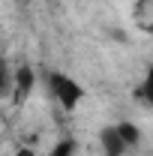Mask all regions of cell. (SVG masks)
<instances>
[{
	"mask_svg": "<svg viewBox=\"0 0 153 156\" xmlns=\"http://www.w3.org/2000/svg\"><path fill=\"white\" fill-rule=\"evenodd\" d=\"M48 84H51V93H54V99H57L63 108H75L78 102L84 99V90H81V84L78 81H72L69 75H63V72H51L48 75Z\"/></svg>",
	"mask_w": 153,
	"mask_h": 156,
	"instance_id": "obj_1",
	"label": "cell"
},
{
	"mask_svg": "<svg viewBox=\"0 0 153 156\" xmlns=\"http://www.w3.org/2000/svg\"><path fill=\"white\" fill-rule=\"evenodd\" d=\"M99 144H102V150H105V156H123L126 153V141H123V135L117 132V126H108V129H102L99 132Z\"/></svg>",
	"mask_w": 153,
	"mask_h": 156,
	"instance_id": "obj_2",
	"label": "cell"
},
{
	"mask_svg": "<svg viewBox=\"0 0 153 156\" xmlns=\"http://www.w3.org/2000/svg\"><path fill=\"white\" fill-rule=\"evenodd\" d=\"M30 90H33V69L30 66H18L15 69V102H21Z\"/></svg>",
	"mask_w": 153,
	"mask_h": 156,
	"instance_id": "obj_3",
	"label": "cell"
},
{
	"mask_svg": "<svg viewBox=\"0 0 153 156\" xmlns=\"http://www.w3.org/2000/svg\"><path fill=\"white\" fill-rule=\"evenodd\" d=\"M135 21L141 27L153 30V0H138V9H135Z\"/></svg>",
	"mask_w": 153,
	"mask_h": 156,
	"instance_id": "obj_4",
	"label": "cell"
},
{
	"mask_svg": "<svg viewBox=\"0 0 153 156\" xmlns=\"http://www.w3.org/2000/svg\"><path fill=\"white\" fill-rule=\"evenodd\" d=\"M117 132L123 135V141H126L129 147H135V144H138V138H141V132H138V126H135V123H117Z\"/></svg>",
	"mask_w": 153,
	"mask_h": 156,
	"instance_id": "obj_5",
	"label": "cell"
},
{
	"mask_svg": "<svg viewBox=\"0 0 153 156\" xmlns=\"http://www.w3.org/2000/svg\"><path fill=\"white\" fill-rule=\"evenodd\" d=\"M141 96H144V102H150V108H153V66L147 69V75H144V84H141Z\"/></svg>",
	"mask_w": 153,
	"mask_h": 156,
	"instance_id": "obj_6",
	"label": "cell"
},
{
	"mask_svg": "<svg viewBox=\"0 0 153 156\" xmlns=\"http://www.w3.org/2000/svg\"><path fill=\"white\" fill-rule=\"evenodd\" d=\"M15 156H33V150L30 147H21V150H15Z\"/></svg>",
	"mask_w": 153,
	"mask_h": 156,
	"instance_id": "obj_7",
	"label": "cell"
}]
</instances>
